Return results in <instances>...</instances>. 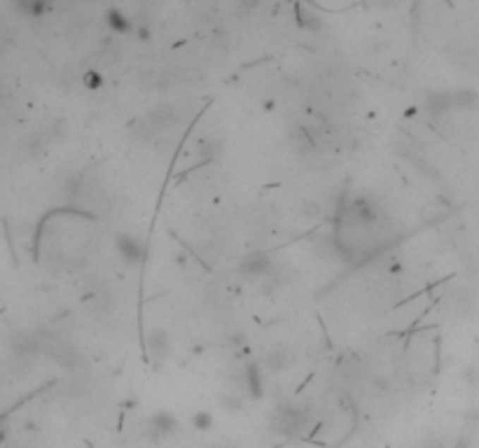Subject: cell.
I'll use <instances>...</instances> for the list:
<instances>
[{
    "label": "cell",
    "mask_w": 479,
    "mask_h": 448,
    "mask_svg": "<svg viewBox=\"0 0 479 448\" xmlns=\"http://www.w3.org/2000/svg\"><path fill=\"white\" fill-rule=\"evenodd\" d=\"M304 425H306V418H304V413L297 406H281V409H276V413H274V430L279 432V435L297 437L299 432L304 430Z\"/></svg>",
    "instance_id": "cell-1"
},
{
    "label": "cell",
    "mask_w": 479,
    "mask_h": 448,
    "mask_svg": "<svg viewBox=\"0 0 479 448\" xmlns=\"http://www.w3.org/2000/svg\"><path fill=\"white\" fill-rule=\"evenodd\" d=\"M176 428H178L176 418L171 416V413H166V411H159V413H154L147 421V435H150V439H154V442H159V439L169 437Z\"/></svg>",
    "instance_id": "cell-2"
},
{
    "label": "cell",
    "mask_w": 479,
    "mask_h": 448,
    "mask_svg": "<svg viewBox=\"0 0 479 448\" xmlns=\"http://www.w3.org/2000/svg\"><path fill=\"white\" fill-rule=\"evenodd\" d=\"M119 250L129 261H138L143 257V245H140L133 236H122L119 238Z\"/></svg>",
    "instance_id": "cell-3"
},
{
    "label": "cell",
    "mask_w": 479,
    "mask_h": 448,
    "mask_svg": "<svg viewBox=\"0 0 479 448\" xmlns=\"http://www.w3.org/2000/svg\"><path fill=\"white\" fill-rule=\"evenodd\" d=\"M211 425H213L211 413H199V416H194V428H197V430H208Z\"/></svg>",
    "instance_id": "cell-4"
}]
</instances>
